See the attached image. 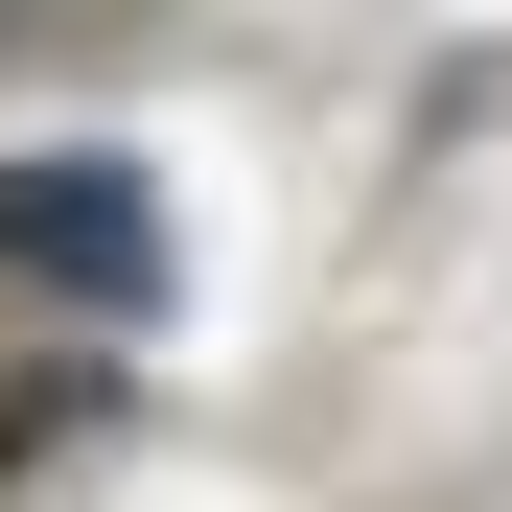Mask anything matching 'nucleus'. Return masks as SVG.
<instances>
[{"label":"nucleus","mask_w":512,"mask_h":512,"mask_svg":"<svg viewBox=\"0 0 512 512\" xmlns=\"http://www.w3.org/2000/svg\"><path fill=\"white\" fill-rule=\"evenodd\" d=\"M0 280L163 303V187H140V163H0Z\"/></svg>","instance_id":"obj_1"}]
</instances>
